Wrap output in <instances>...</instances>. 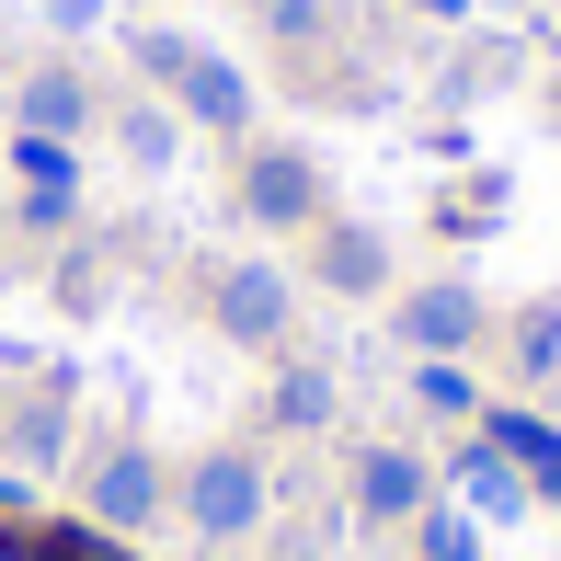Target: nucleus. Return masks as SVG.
<instances>
[{
	"label": "nucleus",
	"instance_id": "1",
	"mask_svg": "<svg viewBox=\"0 0 561 561\" xmlns=\"http://www.w3.org/2000/svg\"><path fill=\"white\" fill-rule=\"evenodd\" d=\"M126 46H138V69L172 92V115H184V126H207V138H241V126H252V81L218 58V46L161 35V23H149V35H126Z\"/></svg>",
	"mask_w": 561,
	"mask_h": 561
},
{
	"label": "nucleus",
	"instance_id": "2",
	"mask_svg": "<svg viewBox=\"0 0 561 561\" xmlns=\"http://www.w3.org/2000/svg\"><path fill=\"white\" fill-rule=\"evenodd\" d=\"M172 504H184L195 539H252V527H264V458L252 447H207L184 481H172Z\"/></svg>",
	"mask_w": 561,
	"mask_h": 561
},
{
	"label": "nucleus",
	"instance_id": "3",
	"mask_svg": "<svg viewBox=\"0 0 561 561\" xmlns=\"http://www.w3.org/2000/svg\"><path fill=\"white\" fill-rule=\"evenodd\" d=\"M207 310H218V333H229V344H287V321H298V287H287V264L241 252V264H218Z\"/></svg>",
	"mask_w": 561,
	"mask_h": 561
},
{
	"label": "nucleus",
	"instance_id": "4",
	"mask_svg": "<svg viewBox=\"0 0 561 561\" xmlns=\"http://www.w3.org/2000/svg\"><path fill=\"white\" fill-rule=\"evenodd\" d=\"M81 493H92V527H115V539H126V527H149V516L172 504V481H161V458H149V447H126V436H115L104 458H92Z\"/></svg>",
	"mask_w": 561,
	"mask_h": 561
},
{
	"label": "nucleus",
	"instance_id": "5",
	"mask_svg": "<svg viewBox=\"0 0 561 561\" xmlns=\"http://www.w3.org/2000/svg\"><path fill=\"white\" fill-rule=\"evenodd\" d=\"M390 333L413 344V355H470V344H481V287L436 275V287H413V298L390 310Z\"/></svg>",
	"mask_w": 561,
	"mask_h": 561
},
{
	"label": "nucleus",
	"instance_id": "6",
	"mask_svg": "<svg viewBox=\"0 0 561 561\" xmlns=\"http://www.w3.org/2000/svg\"><path fill=\"white\" fill-rule=\"evenodd\" d=\"M436 504V470H424L413 447H355V516L367 527H401Z\"/></svg>",
	"mask_w": 561,
	"mask_h": 561
},
{
	"label": "nucleus",
	"instance_id": "7",
	"mask_svg": "<svg viewBox=\"0 0 561 561\" xmlns=\"http://www.w3.org/2000/svg\"><path fill=\"white\" fill-rule=\"evenodd\" d=\"M241 207L264 229H310L321 218V172L298 161V149H252V161H241Z\"/></svg>",
	"mask_w": 561,
	"mask_h": 561
},
{
	"label": "nucleus",
	"instance_id": "8",
	"mask_svg": "<svg viewBox=\"0 0 561 561\" xmlns=\"http://www.w3.org/2000/svg\"><path fill=\"white\" fill-rule=\"evenodd\" d=\"M310 275H321L333 298H378V287H390V241H378V229H355V218H321Z\"/></svg>",
	"mask_w": 561,
	"mask_h": 561
},
{
	"label": "nucleus",
	"instance_id": "9",
	"mask_svg": "<svg viewBox=\"0 0 561 561\" xmlns=\"http://www.w3.org/2000/svg\"><path fill=\"white\" fill-rule=\"evenodd\" d=\"M481 447H504V458L527 470V493H539V504H561V436H550L539 413H516V401H493V413H481Z\"/></svg>",
	"mask_w": 561,
	"mask_h": 561
},
{
	"label": "nucleus",
	"instance_id": "10",
	"mask_svg": "<svg viewBox=\"0 0 561 561\" xmlns=\"http://www.w3.org/2000/svg\"><path fill=\"white\" fill-rule=\"evenodd\" d=\"M447 493L458 504H470V516H527V504H539V493H527V470H516V458H504V447H458V470H447Z\"/></svg>",
	"mask_w": 561,
	"mask_h": 561
},
{
	"label": "nucleus",
	"instance_id": "11",
	"mask_svg": "<svg viewBox=\"0 0 561 561\" xmlns=\"http://www.w3.org/2000/svg\"><path fill=\"white\" fill-rule=\"evenodd\" d=\"M12 126H35V138H81V126H92V81H81V69H23Z\"/></svg>",
	"mask_w": 561,
	"mask_h": 561
},
{
	"label": "nucleus",
	"instance_id": "12",
	"mask_svg": "<svg viewBox=\"0 0 561 561\" xmlns=\"http://www.w3.org/2000/svg\"><path fill=\"white\" fill-rule=\"evenodd\" d=\"M115 149L138 172H172V161H184V115H172V104H115Z\"/></svg>",
	"mask_w": 561,
	"mask_h": 561
},
{
	"label": "nucleus",
	"instance_id": "13",
	"mask_svg": "<svg viewBox=\"0 0 561 561\" xmlns=\"http://www.w3.org/2000/svg\"><path fill=\"white\" fill-rule=\"evenodd\" d=\"M264 413L287 424V436H321V424H333V378H321V367H287V378H275V401H264Z\"/></svg>",
	"mask_w": 561,
	"mask_h": 561
},
{
	"label": "nucleus",
	"instance_id": "14",
	"mask_svg": "<svg viewBox=\"0 0 561 561\" xmlns=\"http://www.w3.org/2000/svg\"><path fill=\"white\" fill-rule=\"evenodd\" d=\"M12 172H23L35 195H69V172H81V161H69V138H35V126H12Z\"/></svg>",
	"mask_w": 561,
	"mask_h": 561
},
{
	"label": "nucleus",
	"instance_id": "15",
	"mask_svg": "<svg viewBox=\"0 0 561 561\" xmlns=\"http://www.w3.org/2000/svg\"><path fill=\"white\" fill-rule=\"evenodd\" d=\"M35 561H138V550H126L115 527H92V516H81V527H35Z\"/></svg>",
	"mask_w": 561,
	"mask_h": 561
},
{
	"label": "nucleus",
	"instance_id": "16",
	"mask_svg": "<svg viewBox=\"0 0 561 561\" xmlns=\"http://www.w3.org/2000/svg\"><path fill=\"white\" fill-rule=\"evenodd\" d=\"M413 401H424V413H447V424H470V413H481L470 378H458V355H424V367H413Z\"/></svg>",
	"mask_w": 561,
	"mask_h": 561
},
{
	"label": "nucleus",
	"instance_id": "17",
	"mask_svg": "<svg viewBox=\"0 0 561 561\" xmlns=\"http://www.w3.org/2000/svg\"><path fill=\"white\" fill-rule=\"evenodd\" d=\"M12 447H23V458H58V447H69V401H58V390H35V401L12 413Z\"/></svg>",
	"mask_w": 561,
	"mask_h": 561
},
{
	"label": "nucleus",
	"instance_id": "18",
	"mask_svg": "<svg viewBox=\"0 0 561 561\" xmlns=\"http://www.w3.org/2000/svg\"><path fill=\"white\" fill-rule=\"evenodd\" d=\"M424 561H481V516L470 504H424Z\"/></svg>",
	"mask_w": 561,
	"mask_h": 561
},
{
	"label": "nucleus",
	"instance_id": "19",
	"mask_svg": "<svg viewBox=\"0 0 561 561\" xmlns=\"http://www.w3.org/2000/svg\"><path fill=\"white\" fill-rule=\"evenodd\" d=\"M516 367L527 378H561V298H539V310L516 321Z\"/></svg>",
	"mask_w": 561,
	"mask_h": 561
},
{
	"label": "nucleus",
	"instance_id": "20",
	"mask_svg": "<svg viewBox=\"0 0 561 561\" xmlns=\"http://www.w3.org/2000/svg\"><path fill=\"white\" fill-rule=\"evenodd\" d=\"M35 493H23V481H0V550H23V561H35Z\"/></svg>",
	"mask_w": 561,
	"mask_h": 561
},
{
	"label": "nucleus",
	"instance_id": "21",
	"mask_svg": "<svg viewBox=\"0 0 561 561\" xmlns=\"http://www.w3.org/2000/svg\"><path fill=\"white\" fill-rule=\"evenodd\" d=\"M493 207H504V184H458L447 195V229H493Z\"/></svg>",
	"mask_w": 561,
	"mask_h": 561
},
{
	"label": "nucleus",
	"instance_id": "22",
	"mask_svg": "<svg viewBox=\"0 0 561 561\" xmlns=\"http://www.w3.org/2000/svg\"><path fill=\"white\" fill-rule=\"evenodd\" d=\"M46 23H58V35H92V23H104V0H35Z\"/></svg>",
	"mask_w": 561,
	"mask_h": 561
},
{
	"label": "nucleus",
	"instance_id": "23",
	"mask_svg": "<svg viewBox=\"0 0 561 561\" xmlns=\"http://www.w3.org/2000/svg\"><path fill=\"white\" fill-rule=\"evenodd\" d=\"M413 12H436V23H458V12H470V0H413Z\"/></svg>",
	"mask_w": 561,
	"mask_h": 561
}]
</instances>
